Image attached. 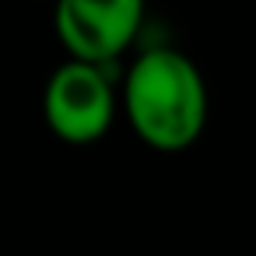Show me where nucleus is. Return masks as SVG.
Segmentation results:
<instances>
[{"mask_svg": "<svg viewBox=\"0 0 256 256\" xmlns=\"http://www.w3.org/2000/svg\"><path fill=\"white\" fill-rule=\"evenodd\" d=\"M120 106L137 140L162 154L193 148L207 126L204 74L186 53L172 46H151L137 53L123 74Z\"/></svg>", "mask_w": 256, "mask_h": 256, "instance_id": "nucleus-1", "label": "nucleus"}, {"mask_svg": "<svg viewBox=\"0 0 256 256\" xmlns=\"http://www.w3.org/2000/svg\"><path fill=\"white\" fill-rule=\"evenodd\" d=\"M120 88L109 67L70 56L60 64L42 88V120L50 134L64 144L84 148L102 140L120 112Z\"/></svg>", "mask_w": 256, "mask_h": 256, "instance_id": "nucleus-2", "label": "nucleus"}, {"mask_svg": "<svg viewBox=\"0 0 256 256\" xmlns=\"http://www.w3.org/2000/svg\"><path fill=\"white\" fill-rule=\"evenodd\" d=\"M53 28L70 56L109 67L137 42L144 0H56Z\"/></svg>", "mask_w": 256, "mask_h": 256, "instance_id": "nucleus-3", "label": "nucleus"}]
</instances>
